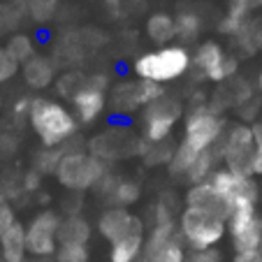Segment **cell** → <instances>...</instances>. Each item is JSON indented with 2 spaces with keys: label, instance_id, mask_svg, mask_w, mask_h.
<instances>
[{
  "label": "cell",
  "instance_id": "10",
  "mask_svg": "<svg viewBox=\"0 0 262 262\" xmlns=\"http://www.w3.org/2000/svg\"><path fill=\"white\" fill-rule=\"evenodd\" d=\"M163 95H167L165 86L135 77V79H123L112 86L109 104L116 114H133V112H142L144 107L160 100Z\"/></svg>",
  "mask_w": 262,
  "mask_h": 262
},
{
  "label": "cell",
  "instance_id": "37",
  "mask_svg": "<svg viewBox=\"0 0 262 262\" xmlns=\"http://www.w3.org/2000/svg\"><path fill=\"white\" fill-rule=\"evenodd\" d=\"M42 188V174L35 167L26 169L24 172V190L26 193H37Z\"/></svg>",
  "mask_w": 262,
  "mask_h": 262
},
{
  "label": "cell",
  "instance_id": "35",
  "mask_svg": "<svg viewBox=\"0 0 262 262\" xmlns=\"http://www.w3.org/2000/svg\"><path fill=\"white\" fill-rule=\"evenodd\" d=\"M253 135H255V158H253V177H262V123H253Z\"/></svg>",
  "mask_w": 262,
  "mask_h": 262
},
{
  "label": "cell",
  "instance_id": "28",
  "mask_svg": "<svg viewBox=\"0 0 262 262\" xmlns=\"http://www.w3.org/2000/svg\"><path fill=\"white\" fill-rule=\"evenodd\" d=\"M174 151H177V144L167 142H158V144H148L144 142V148L139 158L148 165V167H158V165H169L174 158Z\"/></svg>",
  "mask_w": 262,
  "mask_h": 262
},
{
  "label": "cell",
  "instance_id": "8",
  "mask_svg": "<svg viewBox=\"0 0 262 262\" xmlns=\"http://www.w3.org/2000/svg\"><path fill=\"white\" fill-rule=\"evenodd\" d=\"M183 116V102L174 95H163L160 100L151 102L142 109V139L148 144L167 142L172 137L174 128Z\"/></svg>",
  "mask_w": 262,
  "mask_h": 262
},
{
  "label": "cell",
  "instance_id": "36",
  "mask_svg": "<svg viewBox=\"0 0 262 262\" xmlns=\"http://www.w3.org/2000/svg\"><path fill=\"white\" fill-rule=\"evenodd\" d=\"M16 223H19V221H16V211H14V207H12V204L7 202L5 207L0 209V237L10 232V230L14 228Z\"/></svg>",
  "mask_w": 262,
  "mask_h": 262
},
{
  "label": "cell",
  "instance_id": "46",
  "mask_svg": "<svg viewBox=\"0 0 262 262\" xmlns=\"http://www.w3.org/2000/svg\"><path fill=\"white\" fill-rule=\"evenodd\" d=\"M0 262H3V260H0Z\"/></svg>",
  "mask_w": 262,
  "mask_h": 262
},
{
  "label": "cell",
  "instance_id": "20",
  "mask_svg": "<svg viewBox=\"0 0 262 262\" xmlns=\"http://www.w3.org/2000/svg\"><path fill=\"white\" fill-rule=\"evenodd\" d=\"M144 30L148 40L158 47H167L172 45V40H177V21L167 12H154L144 24Z\"/></svg>",
  "mask_w": 262,
  "mask_h": 262
},
{
  "label": "cell",
  "instance_id": "44",
  "mask_svg": "<svg viewBox=\"0 0 262 262\" xmlns=\"http://www.w3.org/2000/svg\"><path fill=\"white\" fill-rule=\"evenodd\" d=\"M255 89H257V93L262 95V72L257 74V81H255Z\"/></svg>",
  "mask_w": 262,
  "mask_h": 262
},
{
  "label": "cell",
  "instance_id": "25",
  "mask_svg": "<svg viewBox=\"0 0 262 262\" xmlns=\"http://www.w3.org/2000/svg\"><path fill=\"white\" fill-rule=\"evenodd\" d=\"M174 21H177V40H179V45L188 47V45H193V42L200 40V35H202V30H204V19L195 10L179 12V14L174 16Z\"/></svg>",
  "mask_w": 262,
  "mask_h": 262
},
{
  "label": "cell",
  "instance_id": "19",
  "mask_svg": "<svg viewBox=\"0 0 262 262\" xmlns=\"http://www.w3.org/2000/svg\"><path fill=\"white\" fill-rule=\"evenodd\" d=\"M144 253L158 262H186L188 260V246L181 239V234H172L169 239L158 244H144Z\"/></svg>",
  "mask_w": 262,
  "mask_h": 262
},
{
  "label": "cell",
  "instance_id": "22",
  "mask_svg": "<svg viewBox=\"0 0 262 262\" xmlns=\"http://www.w3.org/2000/svg\"><path fill=\"white\" fill-rule=\"evenodd\" d=\"M28 244H26V228L16 223L7 234L0 237V260L3 262H26Z\"/></svg>",
  "mask_w": 262,
  "mask_h": 262
},
{
  "label": "cell",
  "instance_id": "2",
  "mask_svg": "<svg viewBox=\"0 0 262 262\" xmlns=\"http://www.w3.org/2000/svg\"><path fill=\"white\" fill-rule=\"evenodd\" d=\"M28 125L47 148H63L79 133L77 116L63 102L49 98H33Z\"/></svg>",
  "mask_w": 262,
  "mask_h": 262
},
{
  "label": "cell",
  "instance_id": "4",
  "mask_svg": "<svg viewBox=\"0 0 262 262\" xmlns=\"http://www.w3.org/2000/svg\"><path fill=\"white\" fill-rule=\"evenodd\" d=\"M177 225L190 251H211L228 237V221L193 207H183L179 211Z\"/></svg>",
  "mask_w": 262,
  "mask_h": 262
},
{
  "label": "cell",
  "instance_id": "45",
  "mask_svg": "<svg viewBox=\"0 0 262 262\" xmlns=\"http://www.w3.org/2000/svg\"><path fill=\"white\" fill-rule=\"evenodd\" d=\"M260 253H262V244H260Z\"/></svg>",
  "mask_w": 262,
  "mask_h": 262
},
{
  "label": "cell",
  "instance_id": "9",
  "mask_svg": "<svg viewBox=\"0 0 262 262\" xmlns=\"http://www.w3.org/2000/svg\"><path fill=\"white\" fill-rule=\"evenodd\" d=\"M112 86V79L109 74L104 72H93L86 74L84 84L77 93L70 98V104H72V114L77 116L79 125H91L102 116L104 107H107V91Z\"/></svg>",
  "mask_w": 262,
  "mask_h": 262
},
{
  "label": "cell",
  "instance_id": "14",
  "mask_svg": "<svg viewBox=\"0 0 262 262\" xmlns=\"http://www.w3.org/2000/svg\"><path fill=\"white\" fill-rule=\"evenodd\" d=\"M95 228H98V234L109 242V246L121 239L130 237L135 232H144L146 225L139 216H135L130 209H119V207H107L102 213L98 216V223H95Z\"/></svg>",
  "mask_w": 262,
  "mask_h": 262
},
{
  "label": "cell",
  "instance_id": "29",
  "mask_svg": "<svg viewBox=\"0 0 262 262\" xmlns=\"http://www.w3.org/2000/svg\"><path fill=\"white\" fill-rule=\"evenodd\" d=\"M65 151H68V146H63V148H47V146L40 148L33 158V167L37 169L42 177H47V174H54L56 177V169H58Z\"/></svg>",
  "mask_w": 262,
  "mask_h": 262
},
{
  "label": "cell",
  "instance_id": "39",
  "mask_svg": "<svg viewBox=\"0 0 262 262\" xmlns=\"http://www.w3.org/2000/svg\"><path fill=\"white\" fill-rule=\"evenodd\" d=\"M186 262H223V260H221V253L216 248H211V251H193Z\"/></svg>",
  "mask_w": 262,
  "mask_h": 262
},
{
  "label": "cell",
  "instance_id": "15",
  "mask_svg": "<svg viewBox=\"0 0 262 262\" xmlns=\"http://www.w3.org/2000/svg\"><path fill=\"white\" fill-rule=\"evenodd\" d=\"M95 193L107 207H119V209H130L142 198V188H139V183L135 179H125L121 174H114L112 169L95 186Z\"/></svg>",
  "mask_w": 262,
  "mask_h": 262
},
{
  "label": "cell",
  "instance_id": "41",
  "mask_svg": "<svg viewBox=\"0 0 262 262\" xmlns=\"http://www.w3.org/2000/svg\"><path fill=\"white\" fill-rule=\"evenodd\" d=\"M232 262H262L260 251H248V253H234Z\"/></svg>",
  "mask_w": 262,
  "mask_h": 262
},
{
  "label": "cell",
  "instance_id": "24",
  "mask_svg": "<svg viewBox=\"0 0 262 262\" xmlns=\"http://www.w3.org/2000/svg\"><path fill=\"white\" fill-rule=\"evenodd\" d=\"M234 45L242 58H251L253 54L262 51V16H251L244 30L234 37Z\"/></svg>",
  "mask_w": 262,
  "mask_h": 262
},
{
  "label": "cell",
  "instance_id": "18",
  "mask_svg": "<svg viewBox=\"0 0 262 262\" xmlns=\"http://www.w3.org/2000/svg\"><path fill=\"white\" fill-rule=\"evenodd\" d=\"M21 77L24 81L35 91H42L56 81V63L49 56L35 54L28 63L21 65Z\"/></svg>",
  "mask_w": 262,
  "mask_h": 262
},
{
  "label": "cell",
  "instance_id": "42",
  "mask_svg": "<svg viewBox=\"0 0 262 262\" xmlns=\"http://www.w3.org/2000/svg\"><path fill=\"white\" fill-rule=\"evenodd\" d=\"M237 3L246 5L248 10H257V7H262V0H237Z\"/></svg>",
  "mask_w": 262,
  "mask_h": 262
},
{
  "label": "cell",
  "instance_id": "3",
  "mask_svg": "<svg viewBox=\"0 0 262 262\" xmlns=\"http://www.w3.org/2000/svg\"><path fill=\"white\" fill-rule=\"evenodd\" d=\"M135 77L165 86L179 81L193 70V54L183 45L158 47L154 51H144L133 65Z\"/></svg>",
  "mask_w": 262,
  "mask_h": 262
},
{
  "label": "cell",
  "instance_id": "40",
  "mask_svg": "<svg viewBox=\"0 0 262 262\" xmlns=\"http://www.w3.org/2000/svg\"><path fill=\"white\" fill-rule=\"evenodd\" d=\"M10 154H14V139L0 133V158H7Z\"/></svg>",
  "mask_w": 262,
  "mask_h": 262
},
{
  "label": "cell",
  "instance_id": "43",
  "mask_svg": "<svg viewBox=\"0 0 262 262\" xmlns=\"http://www.w3.org/2000/svg\"><path fill=\"white\" fill-rule=\"evenodd\" d=\"M137 262H158V260H154L151 255H146V253H142V257H139Z\"/></svg>",
  "mask_w": 262,
  "mask_h": 262
},
{
  "label": "cell",
  "instance_id": "6",
  "mask_svg": "<svg viewBox=\"0 0 262 262\" xmlns=\"http://www.w3.org/2000/svg\"><path fill=\"white\" fill-rule=\"evenodd\" d=\"M221 163L230 172L253 177V158H255V135L253 125L234 123L225 130V137L218 144Z\"/></svg>",
  "mask_w": 262,
  "mask_h": 262
},
{
  "label": "cell",
  "instance_id": "16",
  "mask_svg": "<svg viewBox=\"0 0 262 262\" xmlns=\"http://www.w3.org/2000/svg\"><path fill=\"white\" fill-rule=\"evenodd\" d=\"M186 207H193V209H200V211L213 213V216L223 218V221H228L230 218L228 200L223 198L209 181L188 186V190H186Z\"/></svg>",
  "mask_w": 262,
  "mask_h": 262
},
{
  "label": "cell",
  "instance_id": "30",
  "mask_svg": "<svg viewBox=\"0 0 262 262\" xmlns=\"http://www.w3.org/2000/svg\"><path fill=\"white\" fill-rule=\"evenodd\" d=\"M5 49L10 51V56L16 63L24 65L35 56V42H33V37H28L26 33H14V35H10Z\"/></svg>",
  "mask_w": 262,
  "mask_h": 262
},
{
  "label": "cell",
  "instance_id": "1",
  "mask_svg": "<svg viewBox=\"0 0 262 262\" xmlns=\"http://www.w3.org/2000/svg\"><path fill=\"white\" fill-rule=\"evenodd\" d=\"M225 116L213 109L209 102L190 104L186 123H183V137L177 144L172 163L167 165V172L177 181H186L190 165L195 163L200 154H207L211 148H218L221 139L225 137Z\"/></svg>",
  "mask_w": 262,
  "mask_h": 262
},
{
  "label": "cell",
  "instance_id": "7",
  "mask_svg": "<svg viewBox=\"0 0 262 262\" xmlns=\"http://www.w3.org/2000/svg\"><path fill=\"white\" fill-rule=\"evenodd\" d=\"M193 70L200 79L213 81V84H225L234 79L239 72V58L232 56L221 42L204 40L193 51Z\"/></svg>",
  "mask_w": 262,
  "mask_h": 262
},
{
  "label": "cell",
  "instance_id": "32",
  "mask_svg": "<svg viewBox=\"0 0 262 262\" xmlns=\"http://www.w3.org/2000/svg\"><path fill=\"white\" fill-rule=\"evenodd\" d=\"M56 262H89V246H81V244H60L58 251H56Z\"/></svg>",
  "mask_w": 262,
  "mask_h": 262
},
{
  "label": "cell",
  "instance_id": "26",
  "mask_svg": "<svg viewBox=\"0 0 262 262\" xmlns=\"http://www.w3.org/2000/svg\"><path fill=\"white\" fill-rule=\"evenodd\" d=\"M221 163V154H218V148H211L207 154H200L195 158V163L190 165L188 174H186V183L188 186H195V183H204L213 177V172L218 169Z\"/></svg>",
  "mask_w": 262,
  "mask_h": 262
},
{
  "label": "cell",
  "instance_id": "34",
  "mask_svg": "<svg viewBox=\"0 0 262 262\" xmlns=\"http://www.w3.org/2000/svg\"><path fill=\"white\" fill-rule=\"evenodd\" d=\"M19 72V63L10 56V51L5 47H0V84L10 81L14 74Z\"/></svg>",
  "mask_w": 262,
  "mask_h": 262
},
{
  "label": "cell",
  "instance_id": "27",
  "mask_svg": "<svg viewBox=\"0 0 262 262\" xmlns=\"http://www.w3.org/2000/svg\"><path fill=\"white\" fill-rule=\"evenodd\" d=\"M251 12L253 10H248L246 5H242V3H237V0H230L225 16L218 21V33L228 35V37H232V40H234V37H237V35L244 30V26L248 24Z\"/></svg>",
  "mask_w": 262,
  "mask_h": 262
},
{
  "label": "cell",
  "instance_id": "13",
  "mask_svg": "<svg viewBox=\"0 0 262 262\" xmlns=\"http://www.w3.org/2000/svg\"><path fill=\"white\" fill-rule=\"evenodd\" d=\"M213 188L228 200L230 204V211L232 207L237 204H257L260 200V188L253 177H244V174H237V172H230L225 167H218L213 172V177L209 179Z\"/></svg>",
  "mask_w": 262,
  "mask_h": 262
},
{
  "label": "cell",
  "instance_id": "5",
  "mask_svg": "<svg viewBox=\"0 0 262 262\" xmlns=\"http://www.w3.org/2000/svg\"><path fill=\"white\" fill-rule=\"evenodd\" d=\"M109 172V165L95 158L91 151H81V148H70L65 151L63 160H60L58 169H56V179L63 188L68 190H95L104 174Z\"/></svg>",
  "mask_w": 262,
  "mask_h": 262
},
{
  "label": "cell",
  "instance_id": "17",
  "mask_svg": "<svg viewBox=\"0 0 262 262\" xmlns=\"http://www.w3.org/2000/svg\"><path fill=\"white\" fill-rule=\"evenodd\" d=\"M251 100H255V89H253L246 79L234 77V79L221 84V89L209 100V104L223 114V109H230V107L239 109V107H244V104H248Z\"/></svg>",
  "mask_w": 262,
  "mask_h": 262
},
{
  "label": "cell",
  "instance_id": "21",
  "mask_svg": "<svg viewBox=\"0 0 262 262\" xmlns=\"http://www.w3.org/2000/svg\"><path fill=\"white\" fill-rule=\"evenodd\" d=\"M93 234L91 223L86 221L79 213H70L60 221V230H58V246L60 244H81L89 246V239Z\"/></svg>",
  "mask_w": 262,
  "mask_h": 262
},
{
  "label": "cell",
  "instance_id": "12",
  "mask_svg": "<svg viewBox=\"0 0 262 262\" xmlns=\"http://www.w3.org/2000/svg\"><path fill=\"white\" fill-rule=\"evenodd\" d=\"M60 221L51 209H45L37 216H33V221L26 225V244H28V255L33 257H51L58 251V230Z\"/></svg>",
  "mask_w": 262,
  "mask_h": 262
},
{
  "label": "cell",
  "instance_id": "31",
  "mask_svg": "<svg viewBox=\"0 0 262 262\" xmlns=\"http://www.w3.org/2000/svg\"><path fill=\"white\" fill-rule=\"evenodd\" d=\"M56 10H58V0H28V16L40 26L49 24L56 16Z\"/></svg>",
  "mask_w": 262,
  "mask_h": 262
},
{
  "label": "cell",
  "instance_id": "11",
  "mask_svg": "<svg viewBox=\"0 0 262 262\" xmlns=\"http://www.w3.org/2000/svg\"><path fill=\"white\" fill-rule=\"evenodd\" d=\"M228 234L232 239L234 253L260 251L262 244V216L257 204H237L228 218Z\"/></svg>",
  "mask_w": 262,
  "mask_h": 262
},
{
  "label": "cell",
  "instance_id": "33",
  "mask_svg": "<svg viewBox=\"0 0 262 262\" xmlns=\"http://www.w3.org/2000/svg\"><path fill=\"white\" fill-rule=\"evenodd\" d=\"M84 79H86V74H81V72H65V74H60L58 79H56V86H58V91L63 95L72 98V95L81 89Z\"/></svg>",
  "mask_w": 262,
  "mask_h": 262
},
{
  "label": "cell",
  "instance_id": "38",
  "mask_svg": "<svg viewBox=\"0 0 262 262\" xmlns=\"http://www.w3.org/2000/svg\"><path fill=\"white\" fill-rule=\"evenodd\" d=\"M30 104H33V98H21L14 102V107H12V116H14V121H26L28 123V116H30Z\"/></svg>",
  "mask_w": 262,
  "mask_h": 262
},
{
  "label": "cell",
  "instance_id": "23",
  "mask_svg": "<svg viewBox=\"0 0 262 262\" xmlns=\"http://www.w3.org/2000/svg\"><path fill=\"white\" fill-rule=\"evenodd\" d=\"M144 244H146V230L112 244L109 246V262H137L144 253Z\"/></svg>",
  "mask_w": 262,
  "mask_h": 262
}]
</instances>
